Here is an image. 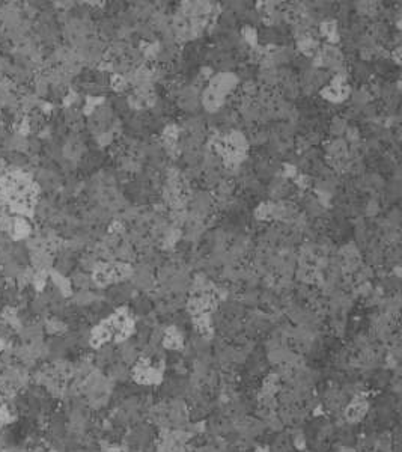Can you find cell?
<instances>
[{
    "label": "cell",
    "mask_w": 402,
    "mask_h": 452,
    "mask_svg": "<svg viewBox=\"0 0 402 452\" xmlns=\"http://www.w3.org/2000/svg\"><path fill=\"white\" fill-rule=\"evenodd\" d=\"M46 332L53 336L62 335L64 332H67V324L59 318H50L46 321Z\"/></svg>",
    "instance_id": "4"
},
{
    "label": "cell",
    "mask_w": 402,
    "mask_h": 452,
    "mask_svg": "<svg viewBox=\"0 0 402 452\" xmlns=\"http://www.w3.org/2000/svg\"><path fill=\"white\" fill-rule=\"evenodd\" d=\"M33 275H35V270L32 269V267H26V269H22V272H20V275L17 276V282H18V288H27V286L32 283V280H33Z\"/></svg>",
    "instance_id": "5"
},
{
    "label": "cell",
    "mask_w": 402,
    "mask_h": 452,
    "mask_svg": "<svg viewBox=\"0 0 402 452\" xmlns=\"http://www.w3.org/2000/svg\"><path fill=\"white\" fill-rule=\"evenodd\" d=\"M22 269H23V267L20 265V264H17V262L12 259V261L3 264V276L8 277V279H17V276L20 275Z\"/></svg>",
    "instance_id": "6"
},
{
    "label": "cell",
    "mask_w": 402,
    "mask_h": 452,
    "mask_svg": "<svg viewBox=\"0 0 402 452\" xmlns=\"http://www.w3.org/2000/svg\"><path fill=\"white\" fill-rule=\"evenodd\" d=\"M368 412V401L361 397L354 398L353 402H350L345 408V418L348 422H358L365 418Z\"/></svg>",
    "instance_id": "1"
},
{
    "label": "cell",
    "mask_w": 402,
    "mask_h": 452,
    "mask_svg": "<svg viewBox=\"0 0 402 452\" xmlns=\"http://www.w3.org/2000/svg\"><path fill=\"white\" fill-rule=\"evenodd\" d=\"M11 237L17 241L20 240H26L30 237L32 234V226L30 223L24 219V217H15L14 223H12V229H11Z\"/></svg>",
    "instance_id": "2"
},
{
    "label": "cell",
    "mask_w": 402,
    "mask_h": 452,
    "mask_svg": "<svg viewBox=\"0 0 402 452\" xmlns=\"http://www.w3.org/2000/svg\"><path fill=\"white\" fill-rule=\"evenodd\" d=\"M71 285L77 286L78 291L80 290H91V286L94 285V280L85 272H75L71 277Z\"/></svg>",
    "instance_id": "3"
}]
</instances>
